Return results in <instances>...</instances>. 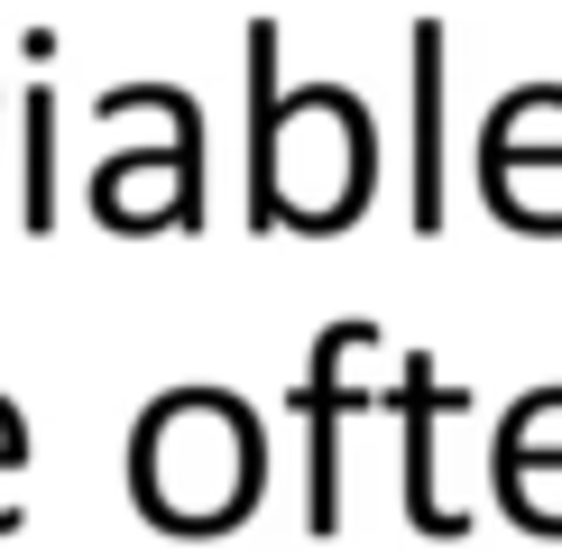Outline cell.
Here are the masks:
<instances>
[{
  "mask_svg": "<svg viewBox=\"0 0 562 553\" xmlns=\"http://www.w3.org/2000/svg\"><path fill=\"white\" fill-rule=\"evenodd\" d=\"M19 222H29V240L56 230V92L29 83V102H19Z\"/></svg>",
  "mask_w": 562,
  "mask_h": 553,
  "instance_id": "cell-2",
  "label": "cell"
},
{
  "mask_svg": "<svg viewBox=\"0 0 562 553\" xmlns=\"http://www.w3.org/2000/svg\"><path fill=\"white\" fill-rule=\"evenodd\" d=\"M268 489V433L231 387H176L130 433V498L157 535H222Z\"/></svg>",
  "mask_w": 562,
  "mask_h": 553,
  "instance_id": "cell-1",
  "label": "cell"
},
{
  "mask_svg": "<svg viewBox=\"0 0 562 553\" xmlns=\"http://www.w3.org/2000/svg\"><path fill=\"white\" fill-rule=\"evenodd\" d=\"M19 461H29V425H19V406L0 397V471H19Z\"/></svg>",
  "mask_w": 562,
  "mask_h": 553,
  "instance_id": "cell-3",
  "label": "cell"
}]
</instances>
